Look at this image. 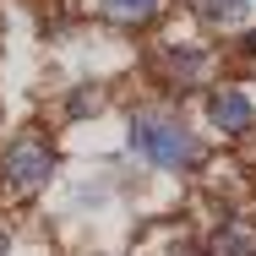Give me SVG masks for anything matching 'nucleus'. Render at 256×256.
<instances>
[{
  "instance_id": "nucleus-6",
  "label": "nucleus",
  "mask_w": 256,
  "mask_h": 256,
  "mask_svg": "<svg viewBox=\"0 0 256 256\" xmlns=\"http://www.w3.org/2000/svg\"><path fill=\"white\" fill-rule=\"evenodd\" d=\"M196 6H202V16H212V22H240L251 0H196Z\"/></svg>"
},
{
  "instance_id": "nucleus-2",
  "label": "nucleus",
  "mask_w": 256,
  "mask_h": 256,
  "mask_svg": "<svg viewBox=\"0 0 256 256\" xmlns=\"http://www.w3.org/2000/svg\"><path fill=\"white\" fill-rule=\"evenodd\" d=\"M6 180L16 186V191H38L44 180H50V169H54V153H50V142L44 136H16L11 148H6Z\"/></svg>"
},
{
  "instance_id": "nucleus-8",
  "label": "nucleus",
  "mask_w": 256,
  "mask_h": 256,
  "mask_svg": "<svg viewBox=\"0 0 256 256\" xmlns=\"http://www.w3.org/2000/svg\"><path fill=\"white\" fill-rule=\"evenodd\" d=\"M0 251H6V234H0Z\"/></svg>"
},
{
  "instance_id": "nucleus-1",
  "label": "nucleus",
  "mask_w": 256,
  "mask_h": 256,
  "mask_svg": "<svg viewBox=\"0 0 256 256\" xmlns=\"http://www.w3.org/2000/svg\"><path fill=\"white\" fill-rule=\"evenodd\" d=\"M131 142H136V153L148 158V164H158V169H186V164H196V158H202L196 136H191L186 126L164 120V114H136Z\"/></svg>"
},
{
  "instance_id": "nucleus-3",
  "label": "nucleus",
  "mask_w": 256,
  "mask_h": 256,
  "mask_svg": "<svg viewBox=\"0 0 256 256\" xmlns=\"http://www.w3.org/2000/svg\"><path fill=\"white\" fill-rule=\"evenodd\" d=\"M207 109H212V126H218V131H234V136H240V131L256 120V104L246 98L240 88H224V93H212V104H207Z\"/></svg>"
},
{
  "instance_id": "nucleus-5",
  "label": "nucleus",
  "mask_w": 256,
  "mask_h": 256,
  "mask_svg": "<svg viewBox=\"0 0 256 256\" xmlns=\"http://www.w3.org/2000/svg\"><path fill=\"white\" fill-rule=\"evenodd\" d=\"M158 6L164 0H104V11L114 22H148V16H158Z\"/></svg>"
},
{
  "instance_id": "nucleus-7",
  "label": "nucleus",
  "mask_w": 256,
  "mask_h": 256,
  "mask_svg": "<svg viewBox=\"0 0 256 256\" xmlns=\"http://www.w3.org/2000/svg\"><path fill=\"white\" fill-rule=\"evenodd\" d=\"M246 50H251V54H256V33H251V38H246Z\"/></svg>"
},
{
  "instance_id": "nucleus-4",
  "label": "nucleus",
  "mask_w": 256,
  "mask_h": 256,
  "mask_svg": "<svg viewBox=\"0 0 256 256\" xmlns=\"http://www.w3.org/2000/svg\"><path fill=\"white\" fill-rule=\"evenodd\" d=\"M207 256H256V229H251V224H240V218H229L224 229H212Z\"/></svg>"
}]
</instances>
